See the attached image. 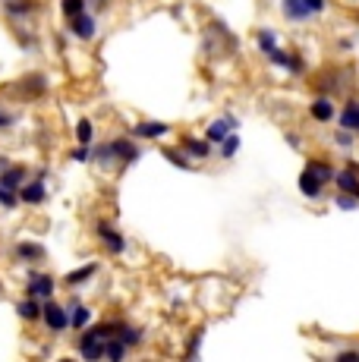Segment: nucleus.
Here are the masks:
<instances>
[{"instance_id":"f257e3e1","label":"nucleus","mask_w":359,"mask_h":362,"mask_svg":"<svg viewBox=\"0 0 359 362\" xmlns=\"http://www.w3.org/2000/svg\"><path fill=\"white\" fill-rule=\"evenodd\" d=\"M41 322L47 325V331L60 334V331L70 328V309L57 305L54 299H45V309H41Z\"/></svg>"},{"instance_id":"f03ea898","label":"nucleus","mask_w":359,"mask_h":362,"mask_svg":"<svg viewBox=\"0 0 359 362\" xmlns=\"http://www.w3.org/2000/svg\"><path fill=\"white\" fill-rule=\"evenodd\" d=\"M76 350H79V356L88 359V362L107 359V340H98L92 331H82V337L76 340Z\"/></svg>"},{"instance_id":"7ed1b4c3","label":"nucleus","mask_w":359,"mask_h":362,"mask_svg":"<svg viewBox=\"0 0 359 362\" xmlns=\"http://www.w3.org/2000/svg\"><path fill=\"white\" fill-rule=\"evenodd\" d=\"M95 233H98V240L105 243V249L110 255H123V252H126V240H123V233L117 230V227H110L107 221H95Z\"/></svg>"},{"instance_id":"20e7f679","label":"nucleus","mask_w":359,"mask_h":362,"mask_svg":"<svg viewBox=\"0 0 359 362\" xmlns=\"http://www.w3.org/2000/svg\"><path fill=\"white\" fill-rule=\"evenodd\" d=\"M296 186H300V192H302V196H306V199H312V202H319L322 196H324V186H328V183H324V180L319 177V173H315L312 170V167H302V173H300V180H296Z\"/></svg>"},{"instance_id":"39448f33","label":"nucleus","mask_w":359,"mask_h":362,"mask_svg":"<svg viewBox=\"0 0 359 362\" xmlns=\"http://www.w3.org/2000/svg\"><path fill=\"white\" fill-rule=\"evenodd\" d=\"M66 29H70V35H76L79 41H92L95 35H98V23H95L92 13H79V16L66 19Z\"/></svg>"},{"instance_id":"423d86ee","label":"nucleus","mask_w":359,"mask_h":362,"mask_svg":"<svg viewBox=\"0 0 359 362\" xmlns=\"http://www.w3.org/2000/svg\"><path fill=\"white\" fill-rule=\"evenodd\" d=\"M237 127H240V120H237L233 114L218 117V120H211V123H208V129H205V139H208L211 145H220L227 136H230V132H237Z\"/></svg>"},{"instance_id":"0eeeda50","label":"nucleus","mask_w":359,"mask_h":362,"mask_svg":"<svg viewBox=\"0 0 359 362\" xmlns=\"http://www.w3.org/2000/svg\"><path fill=\"white\" fill-rule=\"evenodd\" d=\"M309 117H312L315 123H331L337 117V104L331 95H319V98H312L309 104Z\"/></svg>"},{"instance_id":"6e6552de","label":"nucleus","mask_w":359,"mask_h":362,"mask_svg":"<svg viewBox=\"0 0 359 362\" xmlns=\"http://www.w3.org/2000/svg\"><path fill=\"white\" fill-rule=\"evenodd\" d=\"M54 290H57V281H54L51 274H32V277H29V287H25V296L51 299Z\"/></svg>"},{"instance_id":"1a4fd4ad","label":"nucleus","mask_w":359,"mask_h":362,"mask_svg":"<svg viewBox=\"0 0 359 362\" xmlns=\"http://www.w3.org/2000/svg\"><path fill=\"white\" fill-rule=\"evenodd\" d=\"M110 148H114V161L123 164V167L139 161V145H136L133 139H114V142H110Z\"/></svg>"},{"instance_id":"9d476101","label":"nucleus","mask_w":359,"mask_h":362,"mask_svg":"<svg viewBox=\"0 0 359 362\" xmlns=\"http://www.w3.org/2000/svg\"><path fill=\"white\" fill-rule=\"evenodd\" d=\"M268 60H271L274 66H281V69H287V73H293V76H302L306 73V64H302V57L300 54H290V51H274V54H268Z\"/></svg>"},{"instance_id":"9b49d317","label":"nucleus","mask_w":359,"mask_h":362,"mask_svg":"<svg viewBox=\"0 0 359 362\" xmlns=\"http://www.w3.org/2000/svg\"><path fill=\"white\" fill-rule=\"evenodd\" d=\"M334 186L337 192H350V196H359V170L356 167H341V170H334Z\"/></svg>"},{"instance_id":"f8f14e48","label":"nucleus","mask_w":359,"mask_h":362,"mask_svg":"<svg viewBox=\"0 0 359 362\" xmlns=\"http://www.w3.org/2000/svg\"><path fill=\"white\" fill-rule=\"evenodd\" d=\"M47 199V186H45V180H25L23 186H19V202L23 205H41V202Z\"/></svg>"},{"instance_id":"ddd939ff","label":"nucleus","mask_w":359,"mask_h":362,"mask_svg":"<svg viewBox=\"0 0 359 362\" xmlns=\"http://www.w3.org/2000/svg\"><path fill=\"white\" fill-rule=\"evenodd\" d=\"M41 309H45V299H35V296H25L16 303V315L23 322H41Z\"/></svg>"},{"instance_id":"4468645a","label":"nucleus","mask_w":359,"mask_h":362,"mask_svg":"<svg viewBox=\"0 0 359 362\" xmlns=\"http://www.w3.org/2000/svg\"><path fill=\"white\" fill-rule=\"evenodd\" d=\"M38 10V0H4V16L6 19H25Z\"/></svg>"},{"instance_id":"2eb2a0df","label":"nucleus","mask_w":359,"mask_h":362,"mask_svg":"<svg viewBox=\"0 0 359 362\" xmlns=\"http://www.w3.org/2000/svg\"><path fill=\"white\" fill-rule=\"evenodd\" d=\"M183 151L192 158V161H205V158L211 155V142L208 139H192V136H183Z\"/></svg>"},{"instance_id":"dca6fc26","label":"nucleus","mask_w":359,"mask_h":362,"mask_svg":"<svg viewBox=\"0 0 359 362\" xmlns=\"http://www.w3.org/2000/svg\"><path fill=\"white\" fill-rule=\"evenodd\" d=\"M337 123H341L343 129H353L359 136V101L356 98H350L341 110H337Z\"/></svg>"},{"instance_id":"f3484780","label":"nucleus","mask_w":359,"mask_h":362,"mask_svg":"<svg viewBox=\"0 0 359 362\" xmlns=\"http://www.w3.org/2000/svg\"><path fill=\"white\" fill-rule=\"evenodd\" d=\"M88 322H92V309L88 305H82L79 299H70V328L73 331H86L88 328Z\"/></svg>"},{"instance_id":"a211bd4d","label":"nucleus","mask_w":359,"mask_h":362,"mask_svg":"<svg viewBox=\"0 0 359 362\" xmlns=\"http://www.w3.org/2000/svg\"><path fill=\"white\" fill-rule=\"evenodd\" d=\"M16 86H19V88H16L19 95H25V98H38V95L47 88V79L35 73V76H25V79H19Z\"/></svg>"},{"instance_id":"6ab92c4d","label":"nucleus","mask_w":359,"mask_h":362,"mask_svg":"<svg viewBox=\"0 0 359 362\" xmlns=\"http://www.w3.org/2000/svg\"><path fill=\"white\" fill-rule=\"evenodd\" d=\"M167 132H170L167 123L145 120V123H139V127L133 129V136H136V139H161V136H167Z\"/></svg>"},{"instance_id":"aec40b11","label":"nucleus","mask_w":359,"mask_h":362,"mask_svg":"<svg viewBox=\"0 0 359 362\" xmlns=\"http://www.w3.org/2000/svg\"><path fill=\"white\" fill-rule=\"evenodd\" d=\"M284 16L290 23H309L312 13L306 10V0H284Z\"/></svg>"},{"instance_id":"412c9836","label":"nucleus","mask_w":359,"mask_h":362,"mask_svg":"<svg viewBox=\"0 0 359 362\" xmlns=\"http://www.w3.org/2000/svg\"><path fill=\"white\" fill-rule=\"evenodd\" d=\"M25 177H29V170H25V167H6V170L0 173V183H4L6 189L19 192V186L25 183Z\"/></svg>"},{"instance_id":"4be33fe9","label":"nucleus","mask_w":359,"mask_h":362,"mask_svg":"<svg viewBox=\"0 0 359 362\" xmlns=\"http://www.w3.org/2000/svg\"><path fill=\"white\" fill-rule=\"evenodd\" d=\"M95 274H98V262L86 264V268H79V271H70V274L64 277V284H66V287L73 290V287H79V284H86L88 277H95Z\"/></svg>"},{"instance_id":"5701e85b","label":"nucleus","mask_w":359,"mask_h":362,"mask_svg":"<svg viewBox=\"0 0 359 362\" xmlns=\"http://www.w3.org/2000/svg\"><path fill=\"white\" fill-rule=\"evenodd\" d=\"M255 45H259V51L265 54H274L278 51V32H271V29H261L259 35H255Z\"/></svg>"},{"instance_id":"b1692460","label":"nucleus","mask_w":359,"mask_h":362,"mask_svg":"<svg viewBox=\"0 0 359 362\" xmlns=\"http://www.w3.org/2000/svg\"><path fill=\"white\" fill-rule=\"evenodd\" d=\"M16 255L23 262H41V259H45V246H38V243H19Z\"/></svg>"},{"instance_id":"393cba45","label":"nucleus","mask_w":359,"mask_h":362,"mask_svg":"<svg viewBox=\"0 0 359 362\" xmlns=\"http://www.w3.org/2000/svg\"><path fill=\"white\" fill-rule=\"evenodd\" d=\"M309 167H312V170L319 173V177H322L328 186L334 183V170H337V167L331 164V161H324V158H312V161H309Z\"/></svg>"},{"instance_id":"a878e982","label":"nucleus","mask_w":359,"mask_h":362,"mask_svg":"<svg viewBox=\"0 0 359 362\" xmlns=\"http://www.w3.org/2000/svg\"><path fill=\"white\" fill-rule=\"evenodd\" d=\"M117 337H120L123 344H126L129 350H133V346H139L142 340H145V334H142L139 328H133V325H126V322H123V328H120V334H117Z\"/></svg>"},{"instance_id":"bb28decb","label":"nucleus","mask_w":359,"mask_h":362,"mask_svg":"<svg viewBox=\"0 0 359 362\" xmlns=\"http://www.w3.org/2000/svg\"><path fill=\"white\" fill-rule=\"evenodd\" d=\"M76 142L79 145H92L95 142V127H92V120H86V117L76 123Z\"/></svg>"},{"instance_id":"cd10ccee","label":"nucleus","mask_w":359,"mask_h":362,"mask_svg":"<svg viewBox=\"0 0 359 362\" xmlns=\"http://www.w3.org/2000/svg\"><path fill=\"white\" fill-rule=\"evenodd\" d=\"M161 155H164V158H167V161H170V164H174V167H183V170H189V167H192V158H189V155H186V151H183V148H164V151H161Z\"/></svg>"},{"instance_id":"c85d7f7f","label":"nucleus","mask_w":359,"mask_h":362,"mask_svg":"<svg viewBox=\"0 0 359 362\" xmlns=\"http://www.w3.org/2000/svg\"><path fill=\"white\" fill-rule=\"evenodd\" d=\"M126 356H129V346L123 344L120 337H110V340H107V359L120 362V359H126Z\"/></svg>"},{"instance_id":"c756f323","label":"nucleus","mask_w":359,"mask_h":362,"mask_svg":"<svg viewBox=\"0 0 359 362\" xmlns=\"http://www.w3.org/2000/svg\"><path fill=\"white\" fill-rule=\"evenodd\" d=\"M218 151H220V158H224V161H230V158L240 151V136H237V132H230V136L218 145Z\"/></svg>"},{"instance_id":"7c9ffc66","label":"nucleus","mask_w":359,"mask_h":362,"mask_svg":"<svg viewBox=\"0 0 359 362\" xmlns=\"http://www.w3.org/2000/svg\"><path fill=\"white\" fill-rule=\"evenodd\" d=\"M60 13H64V19L79 16V13H86V0H60Z\"/></svg>"},{"instance_id":"2f4dec72","label":"nucleus","mask_w":359,"mask_h":362,"mask_svg":"<svg viewBox=\"0 0 359 362\" xmlns=\"http://www.w3.org/2000/svg\"><path fill=\"white\" fill-rule=\"evenodd\" d=\"M334 145H341V148H347V151H350V148H353V145H356V132H353V129H343V127H341V129L334 132Z\"/></svg>"},{"instance_id":"473e14b6","label":"nucleus","mask_w":359,"mask_h":362,"mask_svg":"<svg viewBox=\"0 0 359 362\" xmlns=\"http://www.w3.org/2000/svg\"><path fill=\"white\" fill-rule=\"evenodd\" d=\"M359 205V196H350V192H337L334 196V208H341V211H353Z\"/></svg>"},{"instance_id":"72a5a7b5","label":"nucleus","mask_w":359,"mask_h":362,"mask_svg":"<svg viewBox=\"0 0 359 362\" xmlns=\"http://www.w3.org/2000/svg\"><path fill=\"white\" fill-rule=\"evenodd\" d=\"M202 337H205V328H196L189 337V346H186V356H199V346H202Z\"/></svg>"},{"instance_id":"f704fd0d","label":"nucleus","mask_w":359,"mask_h":362,"mask_svg":"<svg viewBox=\"0 0 359 362\" xmlns=\"http://www.w3.org/2000/svg\"><path fill=\"white\" fill-rule=\"evenodd\" d=\"M0 205H4V208H16L19 205V192L6 189V186L0 183Z\"/></svg>"},{"instance_id":"c9c22d12","label":"nucleus","mask_w":359,"mask_h":362,"mask_svg":"<svg viewBox=\"0 0 359 362\" xmlns=\"http://www.w3.org/2000/svg\"><path fill=\"white\" fill-rule=\"evenodd\" d=\"M73 161H79V164H88V161H92V145H79V148L73 151Z\"/></svg>"},{"instance_id":"e433bc0d","label":"nucleus","mask_w":359,"mask_h":362,"mask_svg":"<svg viewBox=\"0 0 359 362\" xmlns=\"http://www.w3.org/2000/svg\"><path fill=\"white\" fill-rule=\"evenodd\" d=\"M324 6H328V0H306V10L312 13V16H322Z\"/></svg>"},{"instance_id":"4c0bfd02","label":"nucleus","mask_w":359,"mask_h":362,"mask_svg":"<svg viewBox=\"0 0 359 362\" xmlns=\"http://www.w3.org/2000/svg\"><path fill=\"white\" fill-rule=\"evenodd\" d=\"M16 123V114H10L6 107H0V129H10Z\"/></svg>"},{"instance_id":"58836bf2","label":"nucleus","mask_w":359,"mask_h":362,"mask_svg":"<svg viewBox=\"0 0 359 362\" xmlns=\"http://www.w3.org/2000/svg\"><path fill=\"white\" fill-rule=\"evenodd\" d=\"M334 359H359V350L356 346H350V350H337Z\"/></svg>"},{"instance_id":"ea45409f","label":"nucleus","mask_w":359,"mask_h":362,"mask_svg":"<svg viewBox=\"0 0 359 362\" xmlns=\"http://www.w3.org/2000/svg\"><path fill=\"white\" fill-rule=\"evenodd\" d=\"M6 167H10V164H6V155H0V173H4Z\"/></svg>"},{"instance_id":"a19ab883","label":"nucleus","mask_w":359,"mask_h":362,"mask_svg":"<svg viewBox=\"0 0 359 362\" xmlns=\"http://www.w3.org/2000/svg\"><path fill=\"white\" fill-rule=\"evenodd\" d=\"M95 4H98V6H105V4H107V0H95Z\"/></svg>"}]
</instances>
